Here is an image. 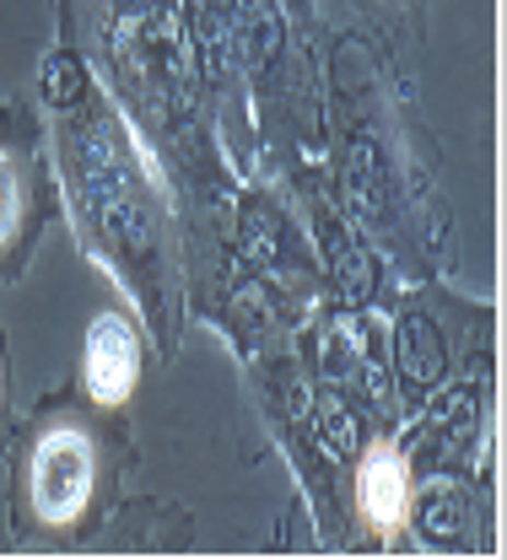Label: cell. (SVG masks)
I'll list each match as a JSON object with an SVG mask.
<instances>
[{
	"label": "cell",
	"instance_id": "6da1fadb",
	"mask_svg": "<svg viewBox=\"0 0 507 560\" xmlns=\"http://www.w3.org/2000/svg\"><path fill=\"white\" fill-rule=\"evenodd\" d=\"M92 480H97V464H92L87 431L55 425L33 453V506H38V517L44 523H71L92 495Z\"/></svg>",
	"mask_w": 507,
	"mask_h": 560
},
{
	"label": "cell",
	"instance_id": "7a4b0ae2",
	"mask_svg": "<svg viewBox=\"0 0 507 560\" xmlns=\"http://www.w3.org/2000/svg\"><path fill=\"white\" fill-rule=\"evenodd\" d=\"M136 366H141L136 329L119 313H103L87 329V394L97 405H125L136 394Z\"/></svg>",
	"mask_w": 507,
	"mask_h": 560
},
{
	"label": "cell",
	"instance_id": "3957f363",
	"mask_svg": "<svg viewBox=\"0 0 507 560\" xmlns=\"http://www.w3.org/2000/svg\"><path fill=\"white\" fill-rule=\"evenodd\" d=\"M357 495H362L367 523L383 528V534H394V528L405 523V512H411V480H405L400 453L372 447L362 458V469H357Z\"/></svg>",
	"mask_w": 507,
	"mask_h": 560
},
{
	"label": "cell",
	"instance_id": "277c9868",
	"mask_svg": "<svg viewBox=\"0 0 507 560\" xmlns=\"http://www.w3.org/2000/svg\"><path fill=\"white\" fill-rule=\"evenodd\" d=\"M16 221H22V178H16V162L0 151V243L16 237Z\"/></svg>",
	"mask_w": 507,
	"mask_h": 560
}]
</instances>
